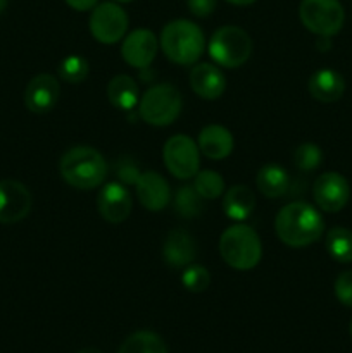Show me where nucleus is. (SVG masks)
Returning <instances> with one entry per match:
<instances>
[{"label":"nucleus","mask_w":352,"mask_h":353,"mask_svg":"<svg viewBox=\"0 0 352 353\" xmlns=\"http://www.w3.org/2000/svg\"><path fill=\"white\" fill-rule=\"evenodd\" d=\"M275 231L286 247L304 248L316 243L324 231L320 210L307 202L286 203L275 217Z\"/></svg>","instance_id":"nucleus-1"},{"label":"nucleus","mask_w":352,"mask_h":353,"mask_svg":"<svg viewBox=\"0 0 352 353\" xmlns=\"http://www.w3.org/2000/svg\"><path fill=\"white\" fill-rule=\"evenodd\" d=\"M107 169L104 155L88 145L69 148L59 162L62 179L76 190L99 188L106 181Z\"/></svg>","instance_id":"nucleus-2"},{"label":"nucleus","mask_w":352,"mask_h":353,"mask_svg":"<svg viewBox=\"0 0 352 353\" xmlns=\"http://www.w3.org/2000/svg\"><path fill=\"white\" fill-rule=\"evenodd\" d=\"M159 45L166 57L179 65L195 64L202 55L206 40L204 31L188 19H175L161 31Z\"/></svg>","instance_id":"nucleus-3"},{"label":"nucleus","mask_w":352,"mask_h":353,"mask_svg":"<svg viewBox=\"0 0 352 353\" xmlns=\"http://www.w3.org/2000/svg\"><path fill=\"white\" fill-rule=\"evenodd\" d=\"M219 254L230 268L237 271H251L261 262V238L247 224H233L221 234Z\"/></svg>","instance_id":"nucleus-4"},{"label":"nucleus","mask_w":352,"mask_h":353,"mask_svg":"<svg viewBox=\"0 0 352 353\" xmlns=\"http://www.w3.org/2000/svg\"><path fill=\"white\" fill-rule=\"evenodd\" d=\"M183 107L182 93L169 83L150 86L138 100V114L150 126H169L179 116Z\"/></svg>","instance_id":"nucleus-5"},{"label":"nucleus","mask_w":352,"mask_h":353,"mask_svg":"<svg viewBox=\"0 0 352 353\" xmlns=\"http://www.w3.org/2000/svg\"><path fill=\"white\" fill-rule=\"evenodd\" d=\"M252 54V40L245 30L238 26H221L209 40V55L217 65L237 69L248 61Z\"/></svg>","instance_id":"nucleus-6"},{"label":"nucleus","mask_w":352,"mask_h":353,"mask_svg":"<svg viewBox=\"0 0 352 353\" xmlns=\"http://www.w3.org/2000/svg\"><path fill=\"white\" fill-rule=\"evenodd\" d=\"M299 17L311 33L331 38L344 26L345 10L338 0H302Z\"/></svg>","instance_id":"nucleus-7"},{"label":"nucleus","mask_w":352,"mask_h":353,"mask_svg":"<svg viewBox=\"0 0 352 353\" xmlns=\"http://www.w3.org/2000/svg\"><path fill=\"white\" fill-rule=\"evenodd\" d=\"M128 24L130 19L126 10L116 2L97 3L88 19L90 33L99 43L104 45H114L121 41V38L126 34Z\"/></svg>","instance_id":"nucleus-8"},{"label":"nucleus","mask_w":352,"mask_h":353,"mask_svg":"<svg viewBox=\"0 0 352 353\" xmlns=\"http://www.w3.org/2000/svg\"><path fill=\"white\" fill-rule=\"evenodd\" d=\"M166 169L176 179H192L200 168V150L186 134H175L162 148Z\"/></svg>","instance_id":"nucleus-9"},{"label":"nucleus","mask_w":352,"mask_h":353,"mask_svg":"<svg viewBox=\"0 0 352 353\" xmlns=\"http://www.w3.org/2000/svg\"><path fill=\"white\" fill-rule=\"evenodd\" d=\"M313 196L324 212H340L351 200V185L340 172H324L314 181Z\"/></svg>","instance_id":"nucleus-10"},{"label":"nucleus","mask_w":352,"mask_h":353,"mask_svg":"<svg viewBox=\"0 0 352 353\" xmlns=\"http://www.w3.org/2000/svg\"><path fill=\"white\" fill-rule=\"evenodd\" d=\"M33 199L26 186L16 179H0V223L16 224L26 219Z\"/></svg>","instance_id":"nucleus-11"},{"label":"nucleus","mask_w":352,"mask_h":353,"mask_svg":"<svg viewBox=\"0 0 352 353\" xmlns=\"http://www.w3.org/2000/svg\"><path fill=\"white\" fill-rule=\"evenodd\" d=\"M97 209L107 223L121 224L130 217L133 210V196L123 183H106L97 196Z\"/></svg>","instance_id":"nucleus-12"},{"label":"nucleus","mask_w":352,"mask_h":353,"mask_svg":"<svg viewBox=\"0 0 352 353\" xmlns=\"http://www.w3.org/2000/svg\"><path fill=\"white\" fill-rule=\"evenodd\" d=\"M159 50V40L150 30H135L128 34L121 45L124 62L135 69H147L154 62Z\"/></svg>","instance_id":"nucleus-13"},{"label":"nucleus","mask_w":352,"mask_h":353,"mask_svg":"<svg viewBox=\"0 0 352 353\" xmlns=\"http://www.w3.org/2000/svg\"><path fill=\"white\" fill-rule=\"evenodd\" d=\"M61 85L52 74H37L24 90V105L35 114H47L57 105Z\"/></svg>","instance_id":"nucleus-14"},{"label":"nucleus","mask_w":352,"mask_h":353,"mask_svg":"<svg viewBox=\"0 0 352 353\" xmlns=\"http://www.w3.org/2000/svg\"><path fill=\"white\" fill-rule=\"evenodd\" d=\"M135 188L140 205L150 212H159L171 203V188L159 172H141Z\"/></svg>","instance_id":"nucleus-15"},{"label":"nucleus","mask_w":352,"mask_h":353,"mask_svg":"<svg viewBox=\"0 0 352 353\" xmlns=\"http://www.w3.org/2000/svg\"><path fill=\"white\" fill-rule=\"evenodd\" d=\"M197 257L195 238L185 230H171L162 243V261L173 269H185Z\"/></svg>","instance_id":"nucleus-16"},{"label":"nucleus","mask_w":352,"mask_h":353,"mask_svg":"<svg viewBox=\"0 0 352 353\" xmlns=\"http://www.w3.org/2000/svg\"><path fill=\"white\" fill-rule=\"evenodd\" d=\"M190 88L204 100H216L226 90V78L217 65L200 62L190 71Z\"/></svg>","instance_id":"nucleus-17"},{"label":"nucleus","mask_w":352,"mask_h":353,"mask_svg":"<svg viewBox=\"0 0 352 353\" xmlns=\"http://www.w3.org/2000/svg\"><path fill=\"white\" fill-rule=\"evenodd\" d=\"M200 154L211 161H223L233 152V134L219 124H209L199 133L197 140Z\"/></svg>","instance_id":"nucleus-18"},{"label":"nucleus","mask_w":352,"mask_h":353,"mask_svg":"<svg viewBox=\"0 0 352 353\" xmlns=\"http://www.w3.org/2000/svg\"><path fill=\"white\" fill-rule=\"evenodd\" d=\"M309 93L313 99L323 103H333L342 99L345 92V79L335 69H320L309 78Z\"/></svg>","instance_id":"nucleus-19"},{"label":"nucleus","mask_w":352,"mask_h":353,"mask_svg":"<svg viewBox=\"0 0 352 353\" xmlns=\"http://www.w3.org/2000/svg\"><path fill=\"white\" fill-rule=\"evenodd\" d=\"M255 186L259 193L266 199H280L289 192L290 176L280 164L269 162L257 171L255 176Z\"/></svg>","instance_id":"nucleus-20"},{"label":"nucleus","mask_w":352,"mask_h":353,"mask_svg":"<svg viewBox=\"0 0 352 353\" xmlns=\"http://www.w3.org/2000/svg\"><path fill=\"white\" fill-rule=\"evenodd\" d=\"M255 209V195L248 186L235 185L224 193L223 210L231 221H245Z\"/></svg>","instance_id":"nucleus-21"},{"label":"nucleus","mask_w":352,"mask_h":353,"mask_svg":"<svg viewBox=\"0 0 352 353\" xmlns=\"http://www.w3.org/2000/svg\"><path fill=\"white\" fill-rule=\"evenodd\" d=\"M107 99L116 109L131 110L138 103L137 81L128 74H116L107 83Z\"/></svg>","instance_id":"nucleus-22"},{"label":"nucleus","mask_w":352,"mask_h":353,"mask_svg":"<svg viewBox=\"0 0 352 353\" xmlns=\"http://www.w3.org/2000/svg\"><path fill=\"white\" fill-rule=\"evenodd\" d=\"M117 353H168V348L154 331H137L121 343Z\"/></svg>","instance_id":"nucleus-23"},{"label":"nucleus","mask_w":352,"mask_h":353,"mask_svg":"<svg viewBox=\"0 0 352 353\" xmlns=\"http://www.w3.org/2000/svg\"><path fill=\"white\" fill-rule=\"evenodd\" d=\"M173 209L183 219H195L204 210V199L192 186H179L173 199Z\"/></svg>","instance_id":"nucleus-24"},{"label":"nucleus","mask_w":352,"mask_h":353,"mask_svg":"<svg viewBox=\"0 0 352 353\" xmlns=\"http://www.w3.org/2000/svg\"><path fill=\"white\" fill-rule=\"evenodd\" d=\"M326 252L333 261L352 262V231L347 228H331L326 234Z\"/></svg>","instance_id":"nucleus-25"},{"label":"nucleus","mask_w":352,"mask_h":353,"mask_svg":"<svg viewBox=\"0 0 352 353\" xmlns=\"http://www.w3.org/2000/svg\"><path fill=\"white\" fill-rule=\"evenodd\" d=\"M193 188L204 200H216L224 193V179L219 172L204 169L193 176Z\"/></svg>","instance_id":"nucleus-26"},{"label":"nucleus","mask_w":352,"mask_h":353,"mask_svg":"<svg viewBox=\"0 0 352 353\" xmlns=\"http://www.w3.org/2000/svg\"><path fill=\"white\" fill-rule=\"evenodd\" d=\"M88 74L90 64L81 55H69V57L62 59L61 64H59V76L66 83H71V85L83 83L88 78Z\"/></svg>","instance_id":"nucleus-27"},{"label":"nucleus","mask_w":352,"mask_h":353,"mask_svg":"<svg viewBox=\"0 0 352 353\" xmlns=\"http://www.w3.org/2000/svg\"><path fill=\"white\" fill-rule=\"evenodd\" d=\"M323 162V150L316 143H302L293 152V164L304 172L317 169Z\"/></svg>","instance_id":"nucleus-28"},{"label":"nucleus","mask_w":352,"mask_h":353,"mask_svg":"<svg viewBox=\"0 0 352 353\" xmlns=\"http://www.w3.org/2000/svg\"><path fill=\"white\" fill-rule=\"evenodd\" d=\"M182 285L185 286L188 292L192 293H202L209 288L211 285V274L204 265L200 264H190L183 269L182 274Z\"/></svg>","instance_id":"nucleus-29"},{"label":"nucleus","mask_w":352,"mask_h":353,"mask_svg":"<svg viewBox=\"0 0 352 353\" xmlns=\"http://www.w3.org/2000/svg\"><path fill=\"white\" fill-rule=\"evenodd\" d=\"M114 172H116L117 181L123 183V185L126 186L137 185L138 178L141 176L138 164L130 157H121L119 161L116 162V165H114Z\"/></svg>","instance_id":"nucleus-30"},{"label":"nucleus","mask_w":352,"mask_h":353,"mask_svg":"<svg viewBox=\"0 0 352 353\" xmlns=\"http://www.w3.org/2000/svg\"><path fill=\"white\" fill-rule=\"evenodd\" d=\"M335 296L342 305L352 309V271H344L335 279Z\"/></svg>","instance_id":"nucleus-31"},{"label":"nucleus","mask_w":352,"mask_h":353,"mask_svg":"<svg viewBox=\"0 0 352 353\" xmlns=\"http://www.w3.org/2000/svg\"><path fill=\"white\" fill-rule=\"evenodd\" d=\"M186 6L195 17H209L216 10L217 0H186Z\"/></svg>","instance_id":"nucleus-32"},{"label":"nucleus","mask_w":352,"mask_h":353,"mask_svg":"<svg viewBox=\"0 0 352 353\" xmlns=\"http://www.w3.org/2000/svg\"><path fill=\"white\" fill-rule=\"evenodd\" d=\"M64 2L68 3L71 9L83 12V10H92L93 7L99 3V0H64Z\"/></svg>","instance_id":"nucleus-33"},{"label":"nucleus","mask_w":352,"mask_h":353,"mask_svg":"<svg viewBox=\"0 0 352 353\" xmlns=\"http://www.w3.org/2000/svg\"><path fill=\"white\" fill-rule=\"evenodd\" d=\"M316 47L320 48L321 52H328L331 48V40L330 37H320L316 41Z\"/></svg>","instance_id":"nucleus-34"},{"label":"nucleus","mask_w":352,"mask_h":353,"mask_svg":"<svg viewBox=\"0 0 352 353\" xmlns=\"http://www.w3.org/2000/svg\"><path fill=\"white\" fill-rule=\"evenodd\" d=\"M226 2L233 3V6H251V3H254L255 0H226Z\"/></svg>","instance_id":"nucleus-35"},{"label":"nucleus","mask_w":352,"mask_h":353,"mask_svg":"<svg viewBox=\"0 0 352 353\" xmlns=\"http://www.w3.org/2000/svg\"><path fill=\"white\" fill-rule=\"evenodd\" d=\"M78 353H104V352H100L99 348H85V350H81Z\"/></svg>","instance_id":"nucleus-36"},{"label":"nucleus","mask_w":352,"mask_h":353,"mask_svg":"<svg viewBox=\"0 0 352 353\" xmlns=\"http://www.w3.org/2000/svg\"><path fill=\"white\" fill-rule=\"evenodd\" d=\"M6 7H7V0H0V14L6 10Z\"/></svg>","instance_id":"nucleus-37"},{"label":"nucleus","mask_w":352,"mask_h":353,"mask_svg":"<svg viewBox=\"0 0 352 353\" xmlns=\"http://www.w3.org/2000/svg\"><path fill=\"white\" fill-rule=\"evenodd\" d=\"M116 3H128V2H133V0H113Z\"/></svg>","instance_id":"nucleus-38"},{"label":"nucleus","mask_w":352,"mask_h":353,"mask_svg":"<svg viewBox=\"0 0 352 353\" xmlns=\"http://www.w3.org/2000/svg\"><path fill=\"white\" fill-rule=\"evenodd\" d=\"M349 331H351V338H352V321H351V327H349Z\"/></svg>","instance_id":"nucleus-39"}]
</instances>
